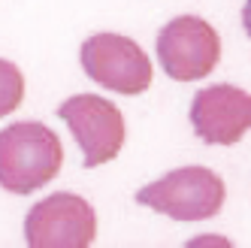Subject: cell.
Listing matches in <instances>:
<instances>
[{
	"label": "cell",
	"instance_id": "6da1fadb",
	"mask_svg": "<svg viewBox=\"0 0 251 248\" xmlns=\"http://www.w3.org/2000/svg\"><path fill=\"white\" fill-rule=\"evenodd\" d=\"M64 146L58 133L40 121H15L0 130V188L33 194L61 173Z\"/></svg>",
	"mask_w": 251,
	"mask_h": 248
},
{
	"label": "cell",
	"instance_id": "7a4b0ae2",
	"mask_svg": "<svg viewBox=\"0 0 251 248\" xmlns=\"http://www.w3.org/2000/svg\"><path fill=\"white\" fill-rule=\"evenodd\" d=\"M224 182L209 167H178L136 191V203L173 221H209L224 206Z\"/></svg>",
	"mask_w": 251,
	"mask_h": 248
},
{
	"label": "cell",
	"instance_id": "3957f363",
	"mask_svg": "<svg viewBox=\"0 0 251 248\" xmlns=\"http://www.w3.org/2000/svg\"><path fill=\"white\" fill-rule=\"evenodd\" d=\"M94 236L97 212L79 194H49L25 218V242L30 248H88Z\"/></svg>",
	"mask_w": 251,
	"mask_h": 248
},
{
	"label": "cell",
	"instance_id": "277c9868",
	"mask_svg": "<svg viewBox=\"0 0 251 248\" xmlns=\"http://www.w3.org/2000/svg\"><path fill=\"white\" fill-rule=\"evenodd\" d=\"M157 61L176 82L206 79L221 61V40L206 19L178 15L157 33Z\"/></svg>",
	"mask_w": 251,
	"mask_h": 248
},
{
	"label": "cell",
	"instance_id": "5b68a950",
	"mask_svg": "<svg viewBox=\"0 0 251 248\" xmlns=\"http://www.w3.org/2000/svg\"><path fill=\"white\" fill-rule=\"evenodd\" d=\"M82 70L115 94H142L151 85V61L142 46L121 33H94L82 43Z\"/></svg>",
	"mask_w": 251,
	"mask_h": 248
},
{
	"label": "cell",
	"instance_id": "8992f818",
	"mask_svg": "<svg viewBox=\"0 0 251 248\" xmlns=\"http://www.w3.org/2000/svg\"><path fill=\"white\" fill-rule=\"evenodd\" d=\"M58 118L79 143L82 164L88 170L103 167L118 157L124 146V118L115 103L97 94H76L58 106Z\"/></svg>",
	"mask_w": 251,
	"mask_h": 248
},
{
	"label": "cell",
	"instance_id": "52a82bcc",
	"mask_svg": "<svg viewBox=\"0 0 251 248\" xmlns=\"http://www.w3.org/2000/svg\"><path fill=\"white\" fill-rule=\"evenodd\" d=\"M191 124L209 146H236L251 130V94L236 85H209L191 103Z\"/></svg>",
	"mask_w": 251,
	"mask_h": 248
},
{
	"label": "cell",
	"instance_id": "ba28073f",
	"mask_svg": "<svg viewBox=\"0 0 251 248\" xmlns=\"http://www.w3.org/2000/svg\"><path fill=\"white\" fill-rule=\"evenodd\" d=\"M25 100V76L12 61L0 58V118L15 112Z\"/></svg>",
	"mask_w": 251,
	"mask_h": 248
},
{
	"label": "cell",
	"instance_id": "9c48e42d",
	"mask_svg": "<svg viewBox=\"0 0 251 248\" xmlns=\"http://www.w3.org/2000/svg\"><path fill=\"white\" fill-rule=\"evenodd\" d=\"M242 25H245V33L251 37V0H245V9H242Z\"/></svg>",
	"mask_w": 251,
	"mask_h": 248
}]
</instances>
